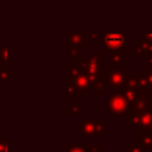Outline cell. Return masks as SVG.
I'll return each instance as SVG.
<instances>
[{"label": "cell", "mask_w": 152, "mask_h": 152, "mask_svg": "<svg viewBox=\"0 0 152 152\" xmlns=\"http://www.w3.org/2000/svg\"><path fill=\"white\" fill-rule=\"evenodd\" d=\"M129 109L131 107L121 90H116L113 95H110L103 106V110L107 112L110 118L124 116L129 112Z\"/></svg>", "instance_id": "4"}, {"label": "cell", "mask_w": 152, "mask_h": 152, "mask_svg": "<svg viewBox=\"0 0 152 152\" xmlns=\"http://www.w3.org/2000/svg\"><path fill=\"white\" fill-rule=\"evenodd\" d=\"M131 132L135 134L137 144H139L146 151L152 150V132L139 131V129H131Z\"/></svg>", "instance_id": "11"}, {"label": "cell", "mask_w": 152, "mask_h": 152, "mask_svg": "<svg viewBox=\"0 0 152 152\" xmlns=\"http://www.w3.org/2000/svg\"><path fill=\"white\" fill-rule=\"evenodd\" d=\"M66 37L70 44L80 48H87L88 46V37L87 31H66Z\"/></svg>", "instance_id": "10"}, {"label": "cell", "mask_w": 152, "mask_h": 152, "mask_svg": "<svg viewBox=\"0 0 152 152\" xmlns=\"http://www.w3.org/2000/svg\"><path fill=\"white\" fill-rule=\"evenodd\" d=\"M65 151L66 152H87L86 144H66Z\"/></svg>", "instance_id": "18"}, {"label": "cell", "mask_w": 152, "mask_h": 152, "mask_svg": "<svg viewBox=\"0 0 152 152\" xmlns=\"http://www.w3.org/2000/svg\"><path fill=\"white\" fill-rule=\"evenodd\" d=\"M12 139H0V152H12Z\"/></svg>", "instance_id": "19"}, {"label": "cell", "mask_w": 152, "mask_h": 152, "mask_svg": "<svg viewBox=\"0 0 152 152\" xmlns=\"http://www.w3.org/2000/svg\"><path fill=\"white\" fill-rule=\"evenodd\" d=\"M71 103L69 106H66L65 108V115L68 118L70 116H78V118H82V104H83V101L76 99V100H72L70 101Z\"/></svg>", "instance_id": "13"}, {"label": "cell", "mask_w": 152, "mask_h": 152, "mask_svg": "<svg viewBox=\"0 0 152 152\" xmlns=\"http://www.w3.org/2000/svg\"><path fill=\"white\" fill-rule=\"evenodd\" d=\"M11 78H12V69L6 68V66H1L0 68V84L7 83V81Z\"/></svg>", "instance_id": "17"}, {"label": "cell", "mask_w": 152, "mask_h": 152, "mask_svg": "<svg viewBox=\"0 0 152 152\" xmlns=\"http://www.w3.org/2000/svg\"><path fill=\"white\" fill-rule=\"evenodd\" d=\"M82 120L77 122L76 131L81 135L90 139H102L109 133L110 126L102 116L94 118H81Z\"/></svg>", "instance_id": "2"}, {"label": "cell", "mask_w": 152, "mask_h": 152, "mask_svg": "<svg viewBox=\"0 0 152 152\" xmlns=\"http://www.w3.org/2000/svg\"><path fill=\"white\" fill-rule=\"evenodd\" d=\"M86 151L87 152H104V150L100 148L97 145H94V144H86Z\"/></svg>", "instance_id": "22"}, {"label": "cell", "mask_w": 152, "mask_h": 152, "mask_svg": "<svg viewBox=\"0 0 152 152\" xmlns=\"http://www.w3.org/2000/svg\"><path fill=\"white\" fill-rule=\"evenodd\" d=\"M103 44H104V51L125 49V46H126V32L121 31V30L104 31Z\"/></svg>", "instance_id": "7"}, {"label": "cell", "mask_w": 152, "mask_h": 152, "mask_svg": "<svg viewBox=\"0 0 152 152\" xmlns=\"http://www.w3.org/2000/svg\"><path fill=\"white\" fill-rule=\"evenodd\" d=\"M11 48L6 43H2V45L0 46V64L2 66H6L11 62Z\"/></svg>", "instance_id": "14"}, {"label": "cell", "mask_w": 152, "mask_h": 152, "mask_svg": "<svg viewBox=\"0 0 152 152\" xmlns=\"http://www.w3.org/2000/svg\"><path fill=\"white\" fill-rule=\"evenodd\" d=\"M131 57H152V40L141 39L131 48Z\"/></svg>", "instance_id": "8"}, {"label": "cell", "mask_w": 152, "mask_h": 152, "mask_svg": "<svg viewBox=\"0 0 152 152\" xmlns=\"http://www.w3.org/2000/svg\"><path fill=\"white\" fill-rule=\"evenodd\" d=\"M76 68H78L82 72L88 76L93 89L95 83L103 78L104 75V51H100L96 53L89 51L86 57L81 58Z\"/></svg>", "instance_id": "1"}, {"label": "cell", "mask_w": 152, "mask_h": 152, "mask_svg": "<svg viewBox=\"0 0 152 152\" xmlns=\"http://www.w3.org/2000/svg\"><path fill=\"white\" fill-rule=\"evenodd\" d=\"M65 75L68 77H70V80L72 81V84L75 87L77 96L78 95H81V96L88 95L89 90L91 89V86H90L88 76L84 72H82L76 66H69L65 70Z\"/></svg>", "instance_id": "6"}, {"label": "cell", "mask_w": 152, "mask_h": 152, "mask_svg": "<svg viewBox=\"0 0 152 152\" xmlns=\"http://www.w3.org/2000/svg\"><path fill=\"white\" fill-rule=\"evenodd\" d=\"M99 34H100L99 30L87 31V37H88V40H90V42H97L99 40Z\"/></svg>", "instance_id": "21"}, {"label": "cell", "mask_w": 152, "mask_h": 152, "mask_svg": "<svg viewBox=\"0 0 152 152\" xmlns=\"http://www.w3.org/2000/svg\"><path fill=\"white\" fill-rule=\"evenodd\" d=\"M147 131H148V132H152V125H151V126H150V128H148V129H147Z\"/></svg>", "instance_id": "24"}, {"label": "cell", "mask_w": 152, "mask_h": 152, "mask_svg": "<svg viewBox=\"0 0 152 152\" xmlns=\"http://www.w3.org/2000/svg\"><path fill=\"white\" fill-rule=\"evenodd\" d=\"M65 99L66 101H72L77 99V94L72 84V81L68 76H65Z\"/></svg>", "instance_id": "15"}, {"label": "cell", "mask_w": 152, "mask_h": 152, "mask_svg": "<svg viewBox=\"0 0 152 152\" xmlns=\"http://www.w3.org/2000/svg\"><path fill=\"white\" fill-rule=\"evenodd\" d=\"M125 127L128 129L147 131L152 125V104L138 110H129L126 115Z\"/></svg>", "instance_id": "3"}, {"label": "cell", "mask_w": 152, "mask_h": 152, "mask_svg": "<svg viewBox=\"0 0 152 152\" xmlns=\"http://www.w3.org/2000/svg\"><path fill=\"white\" fill-rule=\"evenodd\" d=\"M109 68L110 69H125L126 68L125 49H118V50L109 51Z\"/></svg>", "instance_id": "9"}, {"label": "cell", "mask_w": 152, "mask_h": 152, "mask_svg": "<svg viewBox=\"0 0 152 152\" xmlns=\"http://www.w3.org/2000/svg\"><path fill=\"white\" fill-rule=\"evenodd\" d=\"M131 80V74H128L125 69H110L108 72H104L103 81L108 89L120 90L125 88Z\"/></svg>", "instance_id": "5"}, {"label": "cell", "mask_w": 152, "mask_h": 152, "mask_svg": "<svg viewBox=\"0 0 152 152\" xmlns=\"http://www.w3.org/2000/svg\"><path fill=\"white\" fill-rule=\"evenodd\" d=\"M142 76H144V80H145V83H146V88L148 90H152V68H142L141 72H140Z\"/></svg>", "instance_id": "16"}, {"label": "cell", "mask_w": 152, "mask_h": 152, "mask_svg": "<svg viewBox=\"0 0 152 152\" xmlns=\"http://www.w3.org/2000/svg\"><path fill=\"white\" fill-rule=\"evenodd\" d=\"M141 38H142V39H148V40H152V30L144 31V32L141 33Z\"/></svg>", "instance_id": "23"}, {"label": "cell", "mask_w": 152, "mask_h": 152, "mask_svg": "<svg viewBox=\"0 0 152 152\" xmlns=\"http://www.w3.org/2000/svg\"><path fill=\"white\" fill-rule=\"evenodd\" d=\"M125 152H147L145 148H142L139 144H126L125 145Z\"/></svg>", "instance_id": "20"}, {"label": "cell", "mask_w": 152, "mask_h": 152, "mask_svg": "<svg viewBox=\"0 0 152 152\" xmlns=\"http://www.w3.org/2000/svg\"><path fill=\"white\" fill-rule=\"evenodd\" d=\"M66 57H69L71 59V66H77L78 62L82 58V48L80 46H75L72 44H70L69 42H66Z\"/></svg>", "instance_id": "12"}]
</instances>
